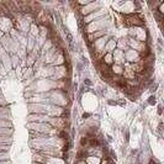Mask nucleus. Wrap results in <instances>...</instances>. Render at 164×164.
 <instances>
[{
  "label": "nucleus",
  "mask_w": 164,
  "mask_h": 164,
  "mask_svg": "<svg viewBox=\"0 0 164 164\" xmlns=\"http://www.w3.org/2000/svg\"><path fill=\"white\" fill-rule=\"evenodd\" d=\"M27 127L31 132L36 131V133H40V135H48L53 128L48 122H28Z\"/></svg>",
  "instance_id": "1"
},
{
  "label": "nucleus",
  "mask_w": 164,
  "mask_h": 164,
  "mask_svg": "<svg viewBox=\"0 0 164 164\" xmlns=\"http://www.w3.org/2000/svg\"><path fill=\"white\" fill-rule=\"evenodd\" d=\"M30 107V111L32 114H42V115H46L48 112V107L46 105H42V104H30L28 105Z\"/></svg>",
  "instance_id": "2"
},
{
  "label": "nucleus",
  "mask_w": 164,
  "mask_h": 164,
  "mask_svg": "<svg viewBox=\"0 0 164 164\" xmlns=\"http://www.w3.org/2000/svg\"><path fill=\"white\" fill-rule=\"evenodd\" d=\"M123 53H125V59H127L128 62H132V63L140 61V58H141L140 54H138V52L135 51V50H131V48H127Z\"/></svg>",
  "instance_id": "3"
},
{
  "label": "nucleus",
  "mask_w": 164,
  "mask_h": 164,
  "mask_svg": "<svg viewBox=\"0 0 164 164\" xmlns=\"http://www.w3.org/2000/svg\"><path fill=\"white\" fill-rule=\"evenodd\" d=\"M28 122H48L50 116L42 114H30L27 117Z\"/></svg>",
  "instance_id": "4"
},
{
  "label": "nucleus",
  "mask_w": 164,
  "mask_h": 164,
  "mask_svg": "<svg viewBox=\"0 0 164 164\" xmlns=\"http://www.w3.org/2000/svg\"><path fill=\"white\" fill-rule=\"evenodd\" d=\"M107 41H109V36H104V37H101L99 40H95V42H94L95 51L96 52H101L104 50V47H105V45H106Z\"/></svg>",
  "instance_id": "5"
},
{
  "label": "nucleus",
  "mask_w": 164,
  "mask_h": 164,
  "mask_svg": "<svg viewBox=\"0 0 164 164\" xmlns=\"http://www.w3.org/2000/svg\"><path fill=\"white\" fill-rule=\"evenodd\" d=\"M11 28H12V21H10L9 19L1 17L0 19V31L4 33V32H9Z\"/></svg>",
  "instance_id": "6"
},
{
  "label": "nucleus",
  "mask_w": 164,
  "mask_h": 164,
  "mask_svg": "<svg viewBox=\"0 0 164 164\" xmlns=\"http://www.w3.org/2000/svg\"><path fill=\"white\" fill-rule=\"evenodd\" d=\"M97 6H99V4H96V2H89V4H86L85 6H83L82 9H80V14L84 15V16H86V15L94 12V10H95Z\"/></svg>",
  "instance_id": "7"
},
{
  "label": "nucleus",
  "mask_w": 164,
  "mask_h": 164,
  "mask_svg": "<svg viewBox=\"0 0 164 164\" xmlns=\"http://www.w3.org/2000/svg\"><path fill=\"white\" fill-rule=\"evenodd\" d=\"M112 58H115V59H114V61H115V64L121 66V63L125 62V53H123V51H121V50H115L114 53H112Z\"/></svg>",
  "instance_id": "8"
},
{
  "label": "nucleus",
  "mask_w": 164,
  "mask_h": 164,
  "mask_svg": "<svg viewBox=\"0 0 164 164\" xmlns=\"http://www.w3.org/2000/svg\"><path fill=\"white\" fill-rule=\"evenodd\" d=\"M116 45H117V43H116V40H114V38L109 40V41L106 42L105 47H104V52H106V53H112V51L115 50Z\"/></svg>",
  "instance_id": "9"
},
{
  "label": "nucleus",
  "mask_w": 164,
  "mask_h": 164,
  "mask_svg": "<svg viewBox=\"0 0 164 164\" xmlns=\"http://www.w3.org/2000/svg\"><path fill=\"white\" fill-rule=\"evenodd\" d=\"M102 63L106 66H112L114 64V58H112V53H105L102 57Z\"/></svg>",
  "instance_id": "10"
},
{
  "label": "nucleus",
  "mask_w": 164,
  "mask_h": 164,
  "mask_svg": "<svg viewBox=\"0 0 164 164\" xmlns=\"http://www.w3.org/2000/svg\"><path fill=\"white\" fill-rule=\"evenodd\" d=\"M110 69H111V73H112V74L122 76V73H123V69H122V67H121V66H117V64H112Z\"/></svg>",
  "instance_id": "11"
},
{
  "label": "nucleus",
  "mask_w": 164,
  "mask_h": 164,
  "mask_svg": "<svg viewBox=\"0 0 164 164\" xmlns=\"http://www.w3.org/2000/svg\"><path fill=\"white\" fill-rule=\"evenodd\" d=\"M33 159H35L36 163H41V164L47 163V158H46L43 154H41V153H37V154L33 157Z\"/></svg>",
  "instance_id": "12"
},
{
  "label": "nucleus",
  "mask_w": 164,
  "mask_h": 164,
  "mask_svg": "<svg viewBox=\"0 0 164 164\" xmlns=\"http://www.w3.org/2000/svg\"><path fill=\"white\" fill-rule=\"evenodd\" d=\"M85 161V163L86 164H100V158H97V157H94V156H89L86 159H84Z\"/></svg>",
  "instance_id": "13"
},
{
  "label": "nucleus",
  "mask_w": 164,
  "mask_h": 164,
  "mask_svg": "<svg viewBox=\"0 0 164 164\" xmlns=\"http://www.w3.org/2000/svg\"><path fill=\"white\" fill-rule=\"evenodd\" d=\"M30 27H31V35H32V37H36V36H38L40 35V27L35 24V22H32L31 25H30Z\"/></svg>",
  "instance_id": "14"
},
{
  "label": "nucleus",
  "mask_w": 164,
  "mask_h": 164,
  "mask_svg": "<svg viewBox=\"0 0 164 164\" xmlns=\"http://www.w3.org/2000/svg\"><path fill=\"white\" fill-rule=\"evenodd\" d=\"M26 64L30 66V67L35 64V54L33 53H28V56L26 58Z\"/></svg>",
  "instance_id": "15"
},
{
  "label": "nucleus",
  "mask_w": 164,
  "mask_h": 164,
  "mask_svg": "<svg viewBox=\"0 0 164 164\" xmlns=\"http://www.w3.org/2000/svg\"><path fill=\"white\" fill-rule=\"evenodd\" d=\"M100 164H109V159H102V161H100Z\"/></svg>",
  "instance_id": "16"
},
{
  "label": "nucleus",
  "mask_w": 164,
  "mask_h": 164,
  "mask_svg": "<svg viewBox=\"0 0 164 164\" xmlns=\"http://www.w3.org/2000/svg\"><path fill=\"white\" fill-rule=\"evenodd\" d=\"M78 164H86V163H85V161L83 159V161H78Z\"/></svg>",
  "instance_id": "17"
},
{
  "label": "nucleus",
  "mask_w": 164,
  "mask_h": 164,
  "mask_svg": "<svg viewBox=\"0 0 164 164\" xmlns=\"http://www.w3.org/2000/svg\"><path fill=\"white\" fill-rule=\"evenodd\" d=\"M2 36H4V33H2V32H1V31H0V40H1V38H2Z\"/></svg>",
  "instance_id": "18"
},
{
  "label": "nucleus",
  "mask_w": 164,
  "mask_h": 164,
  "mask_svg": "<svg viewBox=\"0 0 164 164\" xmlns=\"http://www.w3.org/2000/svg\"><path fill=\"white\" fill-rule=\"evenodd\" d=\"M32 164H41V163H36V162H33Z\"/></svg>",
  "instance_id": "19"
}]
</instances>
